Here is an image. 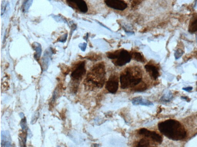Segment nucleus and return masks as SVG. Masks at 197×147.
<instances>
[{"label": "nucleus", "mask_w": 197, "mask_h": 147, "mask_svg": "<svg viewBox=\"0 0 197 147\" xmlns=\"http://www.w3.org/2000/svg\"><path fill=\"white\" fill-rule=\"evenodd\" d=\"M142 74L140 68L137 66L128 67L121 74V88L125 89L134 87L142 81Z\"/></svg>", "instance_id": "nucleus-3"}, {"label": "nucleus", "mask_w": 197, "mask_h": 147, "mask_svg": "<svg viewBox=\"0 0 197 147\" xmlns=\"http://www.w3.org/2000/svg\"><path fill=\"white\" fill-rule=\"evenodd\" d=\"M22 129L23 131H26L27 129V120L25 117L22 118L21 123H20Z\"/></svg>", "instance_id": "nucleus-20"}, {"label": "nucleus", "mask_w": 197, "mask_h": 147, "mask_svg": "<svg viewBox=\"0 0 197 147\" xmlns=\"http://www.w3.org/2000/svg\"><path fill=\"white\" fill-rule=\"evenodd\" d=\"M52 52L51 49L46 51L44 52V56L43 58L42 65L43 70L44 71L47 70L49 65L50 60L51 57L52 55Z\"/></svg>", "instance_id": "nucleus-13"}, {"label": "nucleus", "mask_w": 197, "mask_h": 147, "mask_svg": "<svg viewBox=\"0 0 197 147\" xmlns=\"http://www.w3.org/2000/svg\"><path fill=\"white\" fill-rule=\"evenodd\" d=\"M105 2L108 7L115 10L122 11L128 7V5L122 0H105Z\"/></svg>", "instance_id": "nucleus-9"}, {"label": "nucleus", "mask_w": 197, "mask_h": 147, "mask_svg": "<svg viewBox=\"0 0 197 147\" xmlns=\"http://www.w3.org/2000/svg\"><path fill=\"white\" fill-rule=\"evenodd\" d=\"M27 133L23 132L22 133L20 134L19 136L20 138L21 139V141L22 142L23 145H25L26 141V139H27Z\"/></svg>", "instance_id": "nucleus-22"}, {"label": "nucleus", "mask_w": 197, "mask_h": 147, "mask_svg": "<svg viewBox=\"0 0 197 147\" xmlns=\"http://www.w3.org/2000/svg\"><path fill=\"white\" fill-rule=\"evenodd\" d=\"M34 50L35 51V53L34 55V57L37 61H38L41 57L42 54V47L41 44L40 43L35 42L32 44Z\"/></svg>", "instance_id": "nucleus-14"}, {"label": "nucleus", "mask_w": 197, "mask_h": 147, "mask_svg": "<svg viewBox=\"0 0 197 147\" xmlns=\"http://www.w3.org/2000/svg\"><path fill=\"white\" fill-rule=\"evenodd\" d=\"M85 62L82 61L77 65L75 69L72 71L71 77L75 82H78L81 80L86 72Z\"/></svg>", "instance_id": "nucleus-5"}, {"label": "nucleus", "mask_w": 197, "mask_h": 147, "mask_svg": "<svg viewBox=\"0 0 197 147\" xmlns=\"http://www.w3.org/2000/svg\"><path fill=\"white\" fill-rule=\"evenodd\" d=\"M172 98H173V95H172L171 93L169 92L163 96V97L161 99V100L164 102H170L172 99Z\"/></svg>", "instance_id": "nucleus-18"}, {"label": "nucleus", "mask_w": 197, "mask_h": 147, "mask_svg": "<svg viewBox=\"0 0 197 147\" xmlns=\"http://www.w3.org/2000/svg\"><path fill=\"white\" fill-rule=\"evenodd\" d=\"M39 117V113L37 112L35 113L32 117L31 123L32 124H34V123H35V122H36L37 120H38Z\"/></svg>", "instance_id": "nucleus-23"}, {"label": "nucleus", "mask_w": 197, "mask_h": 147, "mask_svg": "<svg viewBox=\"0 0 197 147\" xmlns=\"http://www.w3.org/2000/svg\"><path fill=\"white\" fill-rule=\"evenodd\" d=\"M139 134L146 137L151 139L153 141L161 144L162 143L163 139L161 136L155 131L149 130L146 128H141L138 131Z\"/></svg>", "instance_id": "nucleus-8"}, {"label": "nucleus", "mask_w": 197, "mask_h": 147, "mask_svg": "<svg viewBox=\"0 0 197 147\" xmlns=\"http://www.w3.org/2000/svg\"><path fill=\"white\" fill-rule=\"evenodd\" d=\"M181 98L186 100H187V99H188V98H187V97H181Z\"/></svg>", "instance_id": "nucleus-29"}, {"label": "nucleus", "mask_w": 197, "mask_h": 147, "mask_svg": "<svg viewBox=\"0 0 197 147\" xmlns=\"http://www.w3.org/2000/svg\"><path fill=\"white\" fill-rule=\"evenodd\" d=\"M132 103L134 106H153V103L148 100L146 99L141 97H135L132 100Z\"/></svg>", "instance_id": "nucleus-11"}, {"label": "nucleus", "mask_w": 197, "mask_h": 147, "mask_svg": "<svg viewBox=\"0 0 197 147\" xmlns=\"http://www.w3.org/2000/svg\"><path fill=\"white\" fill-rule=\"evenodd\" d=\"M132 59L139 62L144 63L145 59L142 54L139 52H134L131 54Z\"/></svg>", "instance_id": "nucleus-15"}, {"label": "nucleus", "mask_w": 197, "mask_h": 147, "mask_svg": "<svg viewBox=\"0 0 197 147\" xmlns=\"http://www.w3.org/2000/svg\"><path fill=\"white\" fill-rule=\"evenodd\" d=\"M86 43H83V44H80L79 45V47L81 49L82 51H84L86 49Z\"/></svg>", "instance_id": "nucleus-26"}, {"label": "nucleus", "mask_w": 197, "mask_h": 147, "mask_svg": "<svg viewBox=\"0 0 197 147\" xmlns=\"http://www.w3.org/2000/svg\"><path fill=\"white\" fill-rule=\"evenodd\" d=\"M142 0H132L131 3V7L134 8L138 6L142 2Z\"/></svg>", "instance_id": "nucleus-24"}, {"label": "nucleus", "mask_w": 197, "mask_h": 147, "mask_svg": "<svg viewBox=\"0 0 197 147\" xmlns=\"http://www.w3.org/2000/svg\"><path fill=\"white\" fill-rule=\"evenodd\" d=\"M105 88L111 94H114L119 88V78L116 74H113L110 77L105 85Z\"/></svg>", "instance_id": "nucleus-7"}, {"label": "nucleus", "mask_w": 197, "mask_h": 147, "mask_svg": "<svg viewBox=\"0 0 197 147\" xmlns=\"http://www.w3.org/2000/svg\"><path fill=\"white\" fill-rule=\"evenodd\" d=\"M11 139L8 131H2L1 133L2 147H10Z\"/></svg>", "instance_id": "nucleus-12"}, {"label": "nucleus", "mask_w": 197, "mask_h": 147, "mask_svg": "<svg viewBox=\"0 0 197 147\" xmlns=\"http://www.w3.org/2000/svg\"><path fill=\"white\" fill-rule=\"evenodd\" d=\"M150 142L148 139L142 138L141 139L137 144V147H148L150 146Z\"/></svg>", "instance_id": "nucleus-17"}, {"label": "nucleus", "mask_w": 197, "mask_h": 147, "mask_svg": "<svg viewBox=\"0 0 197 147\" xmlns=\"http://www.w3.org/2000/svg\"><path fill=\"white\" fill-rule=\"evenodd\" d=\"M68 34H66L64 35L63 36L60 37V38L59 39V41L60 42L64 43L66 41L67 38Z\"/></svg>", "instance_id": "nucleus-25"}, {"label": "nucleus", "mask_w": 197, "mask_h": 147, "mask_svg": "<svg viewBox=\"0 0 197 147\" xmlns=\"http://www.w3.org/2000/svg\"><path fill=\"white\" fill-rule=\"evenodd\" d=\"M184 52L181 49H178L175 52L174 56L175 59L178 60V59L180 58L182 55H183Z\"/></svg>", "instance_id": "nucleus-21"}, {"label": "nucleus", "mask_w": 197, "mask_h": 147, "mask_svg": "<svg viewBox=\"0 0 197 147\" xmlns=\"http://www.w3.org/2000/svg\"><path fill=\"white\" fill-rule=\"evenodd\" d=\"M106 55L109 58L113 60V63L116 66H125L132 59L131 54L124 49L108 52Z\"/></svg>", "instance_id": "nucleus-4"}, {"label": "nucleus", "mask_w": 197, "mask_h": 147, "mask_svg": "<svg viewBox=\"0 0 197 147\" xmlns=\"http://www.w3.org/2000/svg\"><path fill=\"white\" fill-rule=\"evenodd\" d=\"M105 68L103 63L96 64L89 71L84 80L85 86L92 90L101 89L104 86L105 79Z\"/></svg>", "instance_id": "nucleus-2"}, {"label": "nucleus", "mask_w": 197, "mask_h": 147, "mask_svg": "<svg viewBox=\"0 0 197 147\" xmlns=\"http://www.w3.org/2000/svg\"><path fill=\"white\" fill-rule=\"evenodd\" d=\"M183 89L184 91H187V92H189L193 90V87H188L183 88Z\"/></svg>", "instance_id": "nucleus-27"}, {"label": "nucleus", "mask_w": 197, "mask_h": 147, "mask_svg": "<svg viewBox=\"0 0 197 147\" xmlns=\"http://www.w3.org/2000/svg\"><path fill=\"white\" fill-rule=\"evenodd\" d=\"M188 31L190 33L193 34L197 32V18H195L189 25Z\"/></svg>", "instance_id": "nucleus-16"}, {"label": "nucleus", "mask_w": 197, "mask_h": 147, "mask_svg": "<svg viewBox=\"0 0 197 147\" xmlns=\"http://www.w3.org/2000/svg\"><path fill=\"white\" fill-rule=\"evenodd\" d=\"M20 117L21 118H24L25 117L24 114L23 113H21L19 114Z\"/></svg>", "instance_id": "nucleus-28"}, {"label": "nucleus", "mask_w": 197, "mask_h": 147, "mask_svg": "<svg viewBox=\"0 0 197 147\" xmlns=\"http://www.w3.org/2000/svg\"><path fill=\"white\" fill-rule=\"evenodd\" d=\"M145 69L153 79L156 80L159 76V69L154 65L150 64L146 65Z\"/></svg>", "instance_id": "nucleus-10"}, {"label": "nucleus", "mask_w": 197, "mask_h": 147, "mask_svg": "<svg viewBox=\"0 0 197 147\" xmlns=\"http://www.w3.org/2000/svg\"><path fill=\"white\" fill-rule=\"evenodd\" d=\"M158 129L167 138L173 141H180L185 138L187 133L184 127L176 120H166L158 125Z\"/></svg>", "instance_id": "nucleus-1"}, {"label": "nucleus", "mask_w": 197, "mask_h": 147, "mask_svg": "<svg viewBox=\"0 0 197 147\" xmlns=\"http://www.w3.org/2000/svg\"><path fill=\"white\" fill-rule=\"evenodd\" d=\"M66 3L70 7L82 13H86L88 7L84 0H66Z\"/></svg>", "instance_id": "nucleus-6"}, {"label": "nucleus", "mask_w": 197, "mask_h": 147, "mask_svg": "<svg viewBox=\"0 0 197 147\" xmlns=\"http://www.w3.org/2000/svg\"><path fill=\"white\" fill-rule=\"evenodd\" d=\"M33 0H27L24 3L23 5V10L26 12L28 11L31 6Z\"/></svg>", "instance_id": "nucleus-19"}]
</instances>
